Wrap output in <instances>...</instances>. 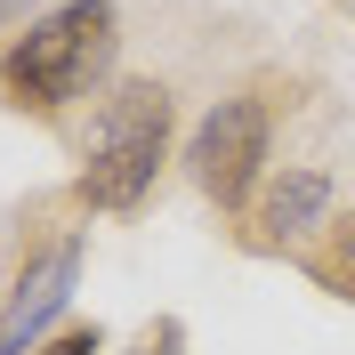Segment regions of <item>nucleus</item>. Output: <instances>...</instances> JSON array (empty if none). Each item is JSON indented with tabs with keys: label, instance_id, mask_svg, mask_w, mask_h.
<instances>
[{
	"label": "nucleus",
	"instance_id": "6",
	"mask_svg": "<svg viewBox=\"0 0 355 355\" xmlns=\"http://www.w3.org/2000/svg\"><path fill=\"white\" fill-rule=\"evenodd\" d=\"M307 275H315L323 291H347V299H355V210H347V218H331L323 250H307Z\"/></svg>",
	"mask_w": 355,
	"mask_h": 355
},
{
	"label": "nucleus",
	"instance_id": "4",
	"mask_svg": "<svg viewBox=\"0 0 355 355\" xmlns=\"http://www.w3.org/2000/svg\"><path fill=\"white\" fill-rule=\"evenodd\" d=\"M73 275H81V243L57 234V243L17 275L8 307H0V355H33V347H41V331L65 315V299H73Z\"/></svg>",
	"mask_w": 355,
	"mask_h": 355
},
{
	"label": "nucleus",
	"instance_id": "8",
	"mask_svg": "<svg viewBox=\"0 0 355 355\" xmlns=\"http://www.w3.org/2000/svg\"><path fill=\"white\" fill-rule=\"evenodd\" d=\"M146 355H178V331H162V347H146Z\"/></svg>",
	"mask_w": 355,
	"mask_h": 355
},
{
	"label": "nucleus",
	"instance_id": "1",
	"mask_svg": "<svg viewBox=\"0 0 355 355\" xmlns=\"http://www.w3.org/2000/svg\"><path fill=\"white\" fill-rule=\"evenodd\" d=\"M113 0H65L0 49V97L17 113H65L113 65Z\"/></svg>",
	"mask_w": 355,
	"mask_h": 355
},
{
	"label": "nucleus",
	"instance_id": "3",
	"mask_svg": "<svg viewBox=\"0 0 355 355\" xmlns=\"http://www.w3.org/2000/svg\"><path fill=\"white\" fill-rule=\"evenodd\" d=\"M186 170H194V186L218 210H243L259 170H266V105L259 97H218V105L202 113L194 146H186Z\"/></svg>",
	"mask_w": 355,
	"mask_h": 355
},
{
	"label": "nucleus",
	"instance_id": "2",
	"mask_svg": "<svg viewBox=\"0 0 355 355\" xmlns=\"http://www.w3.org/2000/svg\"><path fill=\"white\" fill-rule=\"evenodd\" d=\"M162 154H170V89L162 81H121L97 105L81 137V178H73V194L89 210H137L146 186H154Z\"/></svg>",
	"mask_w": 355,
	"mask_h": 355
},
{
	"label": "nucleus",
	"instance_id": "5",
	"mask_svg": "<svg viewBox=\"0 0 355 355\" xmlns=\"http://www.w3.org/2000/svg\"><path fill=\"white\" fill-rule=\"evenodd\" d=\"M323 210H331V178L323 170H283L259 202V234L266 243H299L307 226H323Z\"/></svg>",
	"mask_w": 355,
	"mask_h": 355
},
{
	"label": "nucleus",
	"instance_id": "7",
	"mask_svg": "<svg viewBox=\"0 0 355 355\" xmlns=\"http://www.w3.org/2000/svg\"><path fill=\"white\" fill-rule=\"evenodd\" d=\"M97 347H105L97 331H57V339H41L33 355H97Z\"/></svg>",
	"mask_w": 355,
	"mask_h": 355
}]
</instances>
